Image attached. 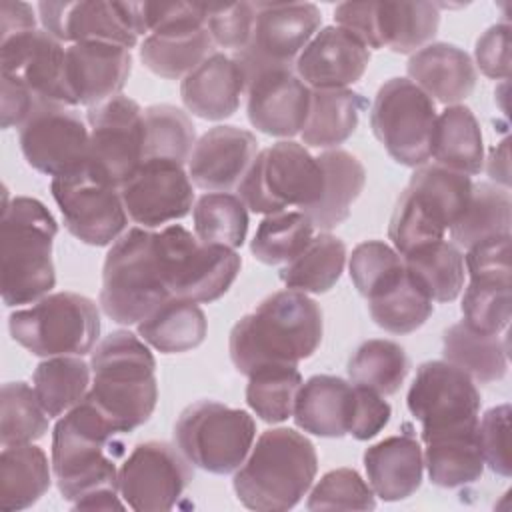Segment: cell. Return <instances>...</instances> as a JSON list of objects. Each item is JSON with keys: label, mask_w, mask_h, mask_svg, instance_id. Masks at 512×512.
Listing matches in <instances>:
<instances>
[{"label": "cell", "mask_w": 512, "mask_h": 512, "mask_svg": "<svg viewBox=\"0 0 512 512\" xmlns=\"http://www.w3.org/2000/svg\"><path fill=\"white\" fill-rule=\"evenodd\" d=\"M322 334L320 306L308 294L286 288L264 298L232 326L228 352L234 368L250 376L262 366H298L318 350Z\"/></svg>", "instance_id": "1"}, {"label": "cell", "mask_w": 512, "mask_h": 512, "mask_svg": "<svg viewBox=\"0 0 512 512\" xmlns=\"http://www.w3.org/2000/svg\"><path fill=\"white\" fill-rule=\"evenodd\" d=\"M90 354L94 380L86 398L120 434L148 422L158 402L156 358L150 346L128 330H114Z\"/></svg>", "instance_id": "2"}, {"label": "cell", "mask_w": 512, "mask_h": 512, "mask_svg": "<svg viewBox=\"0 0 512 512\" xmlns=\"http://www.w3.org/2000/svg\"><path fill=\"white\" fill-rule=\"evenodd\" d=\"M118 436L120 432L86 396L58 418L50 462L64 500L76 502L104 488L118 490L116 460L124 448Z\"/></svg>", "instance_id": "3"}, {"label": "cell", "mask_w": 512, "mask_h": 512, "mask_svg": "<svg viewBox=\"0 0 512 512\" xmlns=\"http://www.w3.org/2000/svg\"><path fill=\"white\" fill-rule=\"evenodd\" d=\"M58 224L36 198L4 202L0 224V292L6 306L34 304L56 286L52 242Z\"/></svg>", "instance_id": "4"}, {"label": "cell", "mask_w": 512, "mask_h": 512, "mask_svg": "<svg viewBox=\"0 0 512 512\" xmlns=\"http://www.w3.org/2000/svg\"><path fill=\"white\" fill-rule=\"evenodd\" d=\"M316 472V448L304 434L294 428H270L252 444L232 484L246 508L284 512L306 496Z\"/></svg>", "instance_id": "5"}, {"label": "cell", "mask_w": 512, "mask_h": 512, "mask_svg": "<svg viewBox=\"0 0 512 512\" xmlns=\"http://www.w3.org/2000/svg\"><path fill=\"white\" fill-rule=\"evenodd\" d=\"M158 232L132 226L108 250L102 266L100 308L116 324H138L170 300Z\"/></svg>", "instance_id": "6"}, {"label": "cell", "mask_w": 512, "mask_h": 512, "mask_svg": "<svg viewBox=\"0 0 512 512\" xmlns=\"http://www.w3.org/2000/svg\"><path fill=\"white\" fill-rule=\"evenodd\" d=\"M14 342L40 358L84 356L100 338L94 300L76 292H54L8 316Z\"/></svg>", "instance_id": "7"}, {"label": "cell", "mask_w": 512, "mask_h": 512, "mask_svg": "<svg viewBox=\"0 0 512 512\" xmlns=\"http://www.w3.org/2000/svg\"><path fill=\"white\" fill-rule=\"evenodd\" d=\"M322 182L318 158L300 142L280 140L256 154L236 188V196L246 208L266 216L290 206L304 212L320 200Z\"/></svg>", "instance_id": "8"}, {"label": "cell", "mask_w": 512, "mask_h": 512, "mask_svg": "<svg viewBox=\"0 0 512 512\" xmlns=\"http://www.w3.org/2000/svg\"><path fill=\"white\" fill-rule=\"evenodd\" d=\"M254 418L216 400L186 406L174 424V442L192 466L210 474L236 472L252 450Z\"/></svg>", "instance_id": "9"}, {"label": "cell", "mask_w": 512, "mask_h": 512, "mask_svg": "<svg viewBox=\"0 0 512 512\" xmlns=\"http://www.w3.org/2000/svg\"><path fill=\"white\" fill-rule=\"evenodd\" d=\"M164 278L172 298L208 304L224 296L234 284L242 258L236 250L202 244L180 224L158 230Z\"/></svg>", "instance_id": "10"}, {"label": "cell", "mask_w": 512, "mask_h": 512, "mask_svg": "<svg viewBox=\"0 0 512 512\" xmlns=\"http://www.w3.org/2000/svg\"><path fill=\"white\" fill-rule=\"evenodd\" d=\"M50 192L68 232L88 246H112L128 226L120 186L104 176L90 160L52 178Z\"/></svg>", "instance_id": "11"}, {"label": "cell", "mask_w": 512, "mask_h": 512, "mask_svg": "<svg viewBox=\"0 0 512 512\" xmlns=\"http://www.w3.org/2000/svg\"><path fill=\"white\" fill-rule=\"evenodd\" d=\"M434 100L408 78L386 80L370 108V128L390 158L418 168L430 160L436 124Z\"/></svg>", "instance_id": "12"}, {"label": "cell", "mask_w": 512, "mask_h": 512, "mask_svg": "<svg viewBox=\"0 0 512 512\" xmlns=\"http://www.w3.org/2000/svg\"><path fill=\"white\" fill-rule=\"evenodd\" d=\"M254 8L252 38L232 54L246 80L264 68H294L322 24V12L312 2H256Z\"/></svg>", "instance_id": "13"}, {"label": "cell", "mask_w": 512, "mask_h": 512, "mask_svg": "<svg viewBox=\"0 0 512 512\" xmlns=\"http://www.w3.org/2000/svg\"><path fill=\"white\" fill-rule=\"evenodd\" d=\"M406 404L422 424V438L478 424L480 392L474 380L448 360H428L416 370Z\"/></svg>", "instance_id": "14"}, {"label": "cell", "mask_w": 512, "mask_h": 512, "mask_svg": "<svg viewBox=\"0 0 512 512\" xmlns=\"http://www.w3.org/2000/svg\"><path fill=\"white\" fill-rule=\"evenodd\" d=\"M192 476V464L178 446L146 440L120 464L118 490L136 512H164L176 506Z\"/></svg>", "instance_id": "15"}, {"label": "cell", "mask_w": 512, "mask_h": 512, "mask_svg": "<svg viewBox=\"0 0 512 512\" xmlns=\"http://www.w3.org/2000/svg\"><path fill=\"white\" fill-rule=\"evenodd\" d=\"M26 162L52 178L68 174L90 160V130L74 108L40 102L18 128Z\"/></svg>", "instance_id": "16"}, {"label": "cell", "mask_w": 512, "mask_h": 512, "mask_svg": "<svg viewBox=\"0 0 512 512\" xmlns=\"http://www.w3.org/2000/svg\"><path fill=\"white\" fill-rule=\"evenodd\" d=\"M90 162L116 186L144 162V110L124 94L88 108Z\"/></svg>", "instance_id": "17"}, {"label": "cell", "mask_w": 512, "mask_h": 512, "mask_svg": "<svg viewBox=\"0 0 512 512\" xmlns=\"http://www.w3.org/2000/svg\"><path fill=\"white\" fill-rule=\"evenodd\" d=\"M38 14L42 28L68 44L110 42L130 50L142 36L138 2H40Z\"/></svg>", "instance_id": "18"}, {"label": "cell", "mask_w": 512, "mask_h": 512, "mask_svg": "<svg viewBox=\"0 0 512 512\" xmlns=\"http://www.w3.org/2000/svg\"><path fill=\"white\" fill-rule=\"evenodd\" d=\"M120 196L128 218L148 230L164 228L194 208L192 180L184 166L160 158L144 160L120 184Z\"/></svg>", "instance_id": "19"}, {"label": "cell", "mask_w": 512, "mask_h": 512, "mask_svg": "<svg viewBox=\"0 0 512 512\" xmlns=\"http://www.w3.org/2000/svg\"><path fill=\"white\" fill-rule=\"evenodd\" d=\"M0 70L24 82L36 98L74 108L66 86V46L44 28L0 40Z\"/></svg>", "instance_id": "20"}, {"label": "cell", "mask_w": 512, "mask_h": 512, "mask_svg": "<svg viewBox=\"0 0 512 512\" xmlns=\"http://www.w3.org/2000/svg\"><path fill=\"white\" fill-rule=\"evenodd\" d=\"M246 114L250 124L268 136L292 138L302 132L312 90L294 68H264L246 80Z\"/></svg>", "instance_id": "21"}, {"label": "cell", "mask_w": 512, "mask_h": 512, "mask_svg": "<svg viewBox=\"0 0 512 512\" xmlns=\"http://www.w3.org/2000/svg\"><path fill=\"white\" fill-rule=\"evenodd\" d=\"M258 154L256 136L240 126L220 124L206 130L188 158V176L206 192L236 190Z\"/></svg>", "instance_id": "22"}, {"label": "cell", "mask_w": 512, "mask_h": 512, "mask_svg": "<svg viewBox=\"0 0 512 512\" xmlns=\"http://www.w3.org/2000/svg\"><path fill=\"white\" fill-rule=\"evenodd\" d=\"M370 64V50L340 26H324L304 46L294 72L310 90H338L358 82Z\"/></svg>", "instance_id": "23"}, {"label": "cell", "mask_w": 512, "mask_h": 512, "mask_svg": "<svg viewBox=\"0 0 512 512\" xmlns=\"http://www.w3.org/2000/svg\"><path fill=\"white\" fill-rule=\"evenodd\" d=\"M132 70L128 48L110 42L66 46V86L74 106H96L120 94Z\"/></svg>", "instance_id": "24"}, {"label": "cell", "mask_w": 512, "mask_h": 512, "mask_svg": "<svg viewBox=\"0 0 512 512\" xmlns=\"http://www.w3.org/2000/svg\"><path fill=\"white\" fill-rule=\"evenodd\" d=\"M244 92V72L224 52H212L180 82V98L186 110L202 120L214 122L234 116Z\"/></svg>", "instance_id": "25"}, {"label": "cell", "mask_w": 512, "mask_h": 512, "mask_svg": "<svg viewBox=\"0 0 512 512\" xmlns=\"http://www.w3.org/2000/svg\"><path fill=\"white\" fill-rule=\"evenodd\" d=\"M406 72L422 92L446 106L460 104L476 86V66L470 54L450 42H430L410 54Z\"/></svg>", "instance_id": "26"}, {"label": "cell", "mask_w": 512, "mask_h": 512, "mask_svg": "<svg viewBox=\"0 0 512 512\" xmlns=\"http://www.w3.org/2000/svg\"><path fill=\"white\" fill-rule=\"evenodd\" d=\"M362 460L374 496L384 502L404 500L422 484L424 454L410 432L394 434L368 446Z\"/></svg>", "instance_id": "27"}, {"label": "cell", "mask_w": 512, "mask_h": 512, "mask_svg": "<svg viewBox=\"0 0 512 512\" xmlns=\"http://www.w3.org/2000/svg\"><path fill=\"white\" fill-rule=\"evenodd\" d=\"M354 384L340 376L314 374L302 382L292 418L296 426L320 438H342L348 434L354 414Z\"/></svg>", "instance_id": "28"}, {"label": "cell", "mask_w": 512, "mask_h": 512, "mask_svg": "<svg viewBox=\"0 0 512 512\" xmlns=\"http://www.w3.org/2000/svg\"><path fill=\"white\" fill-rule=\"evenodd\" d=\"M324 174L320 200L304 210L314 228L328 232L340 226L352 210L366 184L362 162L348 150L330 148L316 156Z\"/></svg>", "instance_id": "29"}, {"label": "cell", "mask_w": 512, "mask_h": 512, "mask_svg": "<svg viewBox=\"0 0 512 512\" xmlns=\"http://www.w3.org/2000/svg\"><path fill=\"white\" fill-rule=\"evenodd\" d=\"M424 466L432 484L458 488L480 480L484 456L478 440V424L424 436Z\"/></svg>", "instance_id": "30"}, {"label": "cell", "mask_w": 512, "mask_h": 512, "mask_svg": "<svg viewBox=\"0 0 512 512\" xmlns=\"http://www.w3.org/2000/svg\"><path fill=\"white\" fill-rule=\"evenodd\" d=\"M214 52L206 26L190 24L150 32L140 44L142 64L156 76L180 80Z\"/></svg>", "instance_id": "31"}, {"label": "cell", "mask_w": 512, "mask_h": 512, "mask_svg": "<svg viewBox=\"0 0 512 512\" xmlns=\"http://www.w3.org/2000/svg\"><path fill=\"white\" fill-rule=\"evenodd\" d=\"M430 158L436 164L466 176L480 174L484 168L482 130L474 112L464 104L446 106L438 116L432 132Z\"/></svg>", "instance_id": "32"}, {"label": "cell", "mask_w": 512, "mask_h": 512, "mask_svg": "<svg viewBox=\"0 0 512 512\" xmlns=\"http://www.w3.org/2000/svg\"><path fill=\"white\" fill-rule=\"evenodd\" d=\"M52 462L40 446H4L0 454V508L16 512L36 504L52 484Z\"/></svg>", "instance_id": "33"}, {"label": "cell", "mask_w": 512, "mask_h": 512, "mask_svg": "<svg viewBox=\"0 0 512 512\" xmlns=\"http://www.w3.org/2000/svg\"><path fill=\"white\" fill-rule=\"evenodd\" d=\"M208 320L196 302L170 298L138 322V336L162 354H180L200 346Z\"/></svg>", "instance_id": "34"}, {"label": "cell", "mask_w": 512, "mask_h": 512, "mask_svg": "<svg viewBox=\"0 0 512 512\" xmlns=\"http://www.w3.org/2000/svg\"><path fill=\"white\" fill-rule=\"evenodd\" d=\"M364 98L350 90H312L310 112L300 132L302 144L310 148H338L358 126Z\"/></svg>", "instance_id": "35"}, {"label": "cell", "mask_w": 512, "mask_h": 512, "mask_svg": "<svg viewBox=\"0 0 512 512\" xmlns=\"http://www.w3.org/2000/svg\"><path fill=\"white\" fill-rule=\"evenodd\" d=\"M346 264V244L330 232L310 238L304 250L280 270L286 288L304 294H324L336 286Z\"/></svg>", "instance_id": "36"}, {"label": "cell", "mask_w": 512, "mask_h": 512, "mask_svg": "<svg viewBox=\"0 0 512 512\" xmlns=\"http://www.w3.org/2000/svg\"><path fill=\"white\" fill-rule=\"evenodd\" d=\"M512 226V196L510 190L492 182L472 184V194L462 216L450 226V242L458 248L510 234Z\"/></svg>", "instance_id": "37"}, {"label": "cell", "mask_w": 512, "mask_h": 512, "mask_svg": "<svg viewBox=\"0 0 512 512\" xmlns=\"http://www.w3.org/2000/svg\"><path fill=\"white\" fill-rule=\"evenodd\" d=\"M444 358L482 384L502 380L508 372L506 342L498 334H480L464 322L452 324L442 336Z\"/></svg>", "instance_id": "38"}, {"label": "cell", "mask_w": 512, "mask_h": 512, "mask_svg": "<svg viewBox=\"0 0 512 512\" xmlns=\"http://www.w3.org/2000/svg\"><path fill=\"white\" fill-rule=\"evenodd\" d=\"M404 258L406 270L424 288L432 302H452L464 288V256L450 240L424 244Z\"/></svg>", "instance_id": "39"}, {"label": "cell", "mask_w": 512, "mask_h": 512, "mask_svg": "<svg viewBox=\"0 0 512 512\" xmlns=\"http://www.w3.org/2000/svg\"><path fill=\"white\" fill-rule=\"evenodd\" d=\"M440 10L434 2H378V32L382 48L414 54L436 36Z\"/></svg>", "instance_id": "40"}, {"label": "cell", "mask_w": 512, "mask_h": 512, "mask_svg": "<svg viewBox=\"0 0 512 512\" xmlns=\"http://www.w3.org/2000/svg\"><path fill=\"white\" fill-rule=\"evenodd\" d=\"M90 364L82 356H52L32 374V388L50 418H60L90 390Z\"/></svg>", "instance_id": "41"}, {"label": "cell", "mask_w": 512, "mask_h": 512, "mask_svg": "<svg viewBox=\"0 0 512 512\" xmlns=\"http://www.w3.org/2000/svg\"><path fill=\"white\" fill-rule=\"evenodd\" d=\"M346 370L352 384L374 390L380 396H392L404 384L410 362L398 342L372 338L356 348Z\"/></svg>", "instance_id": "42"}, {"label": "cell", "mask_w": 512, "mask_h": 512, "mask_svg": "<svg viewBox=\"0 0 512 512\" xmlns=\"http://www.w3.org/2000/svg\"><path fill=\"white\" fill-rule=\"evenodd\" d=\"M368 312L382 330L410 334L426 324L434 312V302L406 270L394 286L368 300Z\"/></svg>", "instance_id": "43"}, {"label": "cell", "mask_w": 512, "mask_h": 512, "mask_svg": "<svg viewBox=\"0 0 512 512\" xmlns=\"http://www.w3.org/2000/svg\"><path fill=\"white\" fill-rule=\"evenodd\" d=\"M194 236L202 244L240 248L248 234V210L230 192H206L192 208Z\"/></svg>", "instance_id": "44"}, {"label": "cell", "mask_w": 512, "mask_h": 512, "mask_svg": "<svg viewBox=\"0 0 512 512\" xmlns=\"http://www.w3.org/2000/svg\"><path fill=\"white\" fill-rule=\"evenodd\" d=\"M194 144V122L182 108L152 104L144 110V160L160 158L184 166Z\"/></svg>", "instance_id": "45"}, {"label": "cell", "mask_w": 512, "mask_h": 512, "mask_svg": "<svg viewBox=\"0 0 512 512\" xmlns=\"http://www.w3.org/2000/svg\"><path fill=\"white\" fill-rule=\"evenodd\" d=\"M312 236L314 224L302 210L268 214L252 236L250 252L258 262L268 266L288 264L304 250Z\"/></svg>", "instance_id": "46"}, {"label": "cell", "mask_w": 512, "mask_h": 512, "mask_svg": "<svg viewBox=\"0 0 512 512\" xmlns=\"http://www.w3.org/2000/svg\"><path fill=\"white\" fill-rule=\"evenodd\" d=\"M446 230V222L422 194L410 186L400 192L388 224V238L400 256H406L424 244L442 240Z\"/></svg>", "instance_id": "47"}, {"label": "cell", "mask_w": 512, "mask_h": 512, "mask_svg": "<svg viewBox=\"0 0 512 512\" xmlns=\"http://www.w3.org/2000/svg\"><path fill=\"white\" fill-rule=\"evenodd\" d=\"M302 382V374L296 366H262L248 376L246 402L260 420L268 424L284 422L294 412V402Z\"/></svg>", "instance_id": "48"}, {"label": "cell", "mask_w": 512, "mask_h": 512, "mask_svg": "<svg viewBox=\"0 0 512 512\" xmlns=\"http://www.w3.org/2000/svg\"><path fill=\"white\" fill-rule=\"evenodd\" d=\"M50 416L34 388L26 382H6L0 390V442L2 446L28 444L48 432Z\"/></svg>", "instance_id": "49"}, {"label": "cell", "mask_w": 512, "mask_h": 512, "mask_svg": "<svg viewBox=\"0 0 512 512\" xmlns=\"http://www.w3.org/2000/svg\"><path fill=\"white\" fill-rule=\"evenodd\" d=\"M408 186L422 194L442 216L448 230L450 226L462 216V212L468 206L470 194H472V180L470 176L450 170L440 164H422L418 166Z\"/></svg>", "instance_id": "50"}, {"label": "cell", "mask_w": 512, "mask_h": 512, "mask_svg": "<svg viewBox=\"0 0 512 512\" xmlns=\"http://www.w3.org/2000/svg\"><path fill=\"white\" fill-rule=\"evenodd\" d=\"M348 270L356 290L370 300L394 286L406 274V264L386 242L366 240L352 250Z\"/></svg>", "instance_id": "51"}, {"label": "cell", "mask_w": 512, "mask_h": 512, "mask_svg": "<svg viewBox=\"0 0 512 512\" xmlns=\"http://www.w3.org/2000/svg\"><path fill=\"white\" fill-rule=\"evenodd\" d=\"M510 282L470 278L462 296L464 324L480 334H500L510 322Z\"/></svg>", "instance_id": "52"}, {"label": "cell", "mask_w": 512, "mask_h": 512, "mask_svg": "<svg viewBox=\"0 0 512 512\" xmlns=\"http://www.w3.org/2000/svg\"><path fill=\"white\" fill-rule=\"evenodd\" d=\"M308 510H374L376 498L370 484L354 468L326 472L312 488Z\"/></svg>", "instance_id": "53"}, {"label": "cell", "mask_w": 512, "mask_h": 512, "mask_svg": "<svg viewBox=\"0 0 512 512\" xmlns=\"http://www.w3.org/2000/svg\"><path fill=\"white\" fill-rule=\"evenodd\" d=\"M256 8L252 2L208 4L206 28L216 46L238 52L248 46L254 30Z\"/></svg>", "instance_id": "54"}, {"label": "cell", "mask_w": 512, "mask_h": 512, "mask_svg": "<svg viewBox=\"0 0 512 512\" xmlns=\"http://www.w3.org/2000/svg\"><path fill=\"white\" fill-rule=\"evenodd\" d=\"M508 422H510V404H500L484 412L478 420V440L484 456V464L492 472L508 478L512 474L510 454H508Z\"/></svg>", "instance_id": "55"}, {"label": "cell", "mask_w": 512, "mask_h": 512, "mask_svg": "<svg viewBox=\"0 0 512 512\" xmlns=\"http://www.w3.org/2000/svg\"><path fill=\"white\" fill-rule=\"evenodd\" d=\"M464 266L470 278L510 282V234L492 236L466 248Z\"/></svg>", "instance_id": "56"}, {"label": "cell", "mask_w": 512, "mask_h": 512, "mask_svg": "<svg viewBox=\"0 0 512 512\" xmlns=\"http://www.w3.org/2000/svg\"><path fill=\"white\" fill-rule=\"evenodd\" d=\"M512 26L508 22H498L490 26L476 40L474 60L480 72L492 80H506L510 76L512 64Z\"/></svg>", "instance_id": "57"}, {"label": "cell", "mask_w": 512, "mask_h": 512, "mask_svg": "<svg viewBox=\"0 0 512 512\" xmlns=\"http://www.w3.org/2000/svg\"><path fill=\"white\" fill-rule=\"evenodd\" d=\"M354 394V414L348 434L356 440H370L386 428L392 416V408L380 394L364 386L354 384Z\"/></svg>", "instance_id": "58"}, {"label": "cell", "mask_w": 512, "mask_h": 512, "mask_svg": "<svg viewBox=\"0 0 512 512\" xmlns=\"http://www.w3.org/2000/svg\"><path fill=\"white\" fill-rule=\"evenodd\" d=\"M336 26L356 36L368 50L382 48L378 32V2H342L334 8Z\"/></svg>", "instance_id": "59"}, {"label": "cell", "mask_w": 512, "mask_h": 512, "mask_svg": "<svg viewBox=\"0 0 512 512\" xmlns=\"http://www.w3.org/2000/svg\"><path fill=\"white\" fill-rule=\"evenodd\" d=\"M2 78V108H0V124L4 130L16 126L20 128L28 116L42 102L36 94L18 78L0 76Z\"/></svg>", "instance_id": "60"}, {"label": "cell", "mask_w": 512, "mask_h": 512, "mask_svg": "<svg viewBox=\"0 0 512 512\" xmlns=\"http://www.w3.org/2000/svg\"><path fill=\"white\" fill-rule=\"evenodd\" d=\"M36 30V16L30 4L20 0L0 2V40Z\"/></svg>", "instance_id": "61"}, {"label": "cell", "mask_w": 512, "mask_h": 512, "mask_svg": "<svg viewBox=\"0 0 512 512\" xmlns=\"http://www.w3.org/2000/svg\"><path fill=\"white\" fill-rule=\"evenodd\" d=\"M508 138H504L498 146L490 150V156L486 160V172L488 176L498 184L508 188L510 184V162H508Z\"/></svg>", "instance_id": "62"}, {"label": "cell", "mask_w": 512, "mask_h": 512, "mask_svg": "<svg viewBox=\"0 0 512 512\" xmlns=\"http://www.w3.org/2000/svg\"><path fill=\"white\" fill-rule=\"evenodd\" d=\"M72 508H84V510H112V508H124V504L118 498V490H96L90 492L86 496H82L80 500L72 502Z\"/></svg>", "instance_id": "63"}]
</instances>
